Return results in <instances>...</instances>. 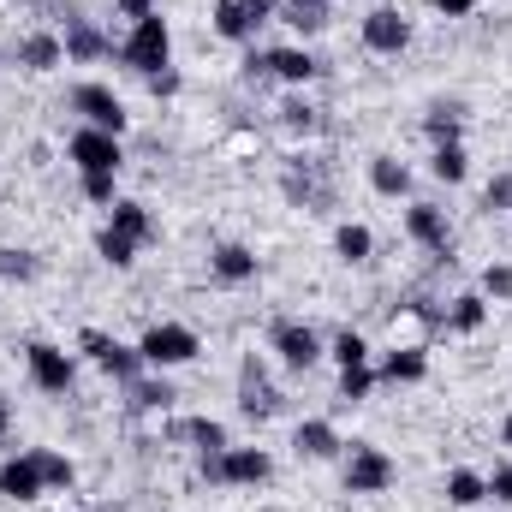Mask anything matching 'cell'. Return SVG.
Segmentation results:
<instances>
[{"mask_svg": "<svg viewBox=\"0 0 512 512\" xmlns=\"http://www.w3.org/2000/svg\"><path fill=\"white\" fill-rule=\"evenodd\" d=\"M167 60H173V30H167V18H161V12L137 18L131 36L120 42V66H131L137 78H155V72H167Z\"/></svg>", "mask_w": 512, "mask_h": 512, "instance_id": "cell-1", "label": "cell"}, {"mask_svg": "<svg viewBox=\"0 0 512 512\" xmlns=\"http://www.w3.org/2000/svg\"><path fill=\"white\" fill-rule=\"evenodd\" d=\"M137 352H143L149 370H179V364H191V358L203 352V340H197L185 322H155V328L137 340Z\"/></svg>", "mask_w": 512, "mask_h": 512, "instance_id": "cell-2", "label": "cell"}, {"mask_svg": "<svg viewBox=\"0 0 512 512\" xmlns=\"http://www.w3.org/2000/svg\"><path fill=\"white\" fill-rule=\"evenodd\" d=\"M24 364H30V382L42 387V393H72V382H78L72 352L54 346V340H30V346H24Z\"/></svg>", "mask_w": 512, "mask_h": 512, "instance_id": "cell-3", "label": "cell"}, {"mask_svg": "<svg viewBox=\"0 0 512 512\" xmlns=\"http://www.w3.org/2000/svg\"><path fill=\"white\" fill-rule=\"evenodd\" d=\"M393 477H399V465L387 459L382 447L352 441V459H346V489H352V495H387Z\"/></svg>", "mask_w": 512, "mask_h": 512, "instance_id": "cell-4", "label": "cell"}, {"mask_svg": "<svg viewBox=\"0 0 512 512\" xmlns=\"http://www.w3.org/2000/svg\"><path fill=\"white\" fill-rule=\"evenodd\" d=\"M66 155H72V167L78 173H120L126 167V149H120V137L114 131H72V143H66Z\"/></svg>", "mask_w": 512, "mask_h": 512, "instance_id": "cell-5", "label": "cell"}, {"mask_svg": "<svg viewBox=\"0 0 512 512\" xmlns=\"http://www.w3.org/2000/svg\"><path fill=\"white\" fill-rule=\"evenodd\" d=\"M78 346H84V352H90V358H96V364L114 376V382H126V387L137 382L143 370H149L137 346H120V340H114V334H102V328H84V334H78Z\"/></svg>", "mask_w": 512, "mask_h": 512, "instance_id": "cell-6", "label": "cell"}, {"mask_svg": "<svg viewBox=\"0 0 512 512\" xmlns=\"http://www.w3.org/2000/svg\"><path fill=\"white\" fill-rule=\"evenodd\" d=\"M72 114H84V126L96 131H126V102L108 90V84H72Z\"/></svg>", "mask_w": 512, "mask_h": 512, "instance_id": "cell-7", "label": "cell"}, {"mask_svg": "<svg viewBox=\"0 0 512 512\" xmlns=\"http://www.w3.org/2000/svg\"><path fill=\"white\" fill-rule=\"evenodd\" d=\"M245 66H251V78H280V84H292V90H298V84H310V78L322 72L304 48H268V54H251Z\"/></svg>", "mask_w": 512, "mask_h": 512, "instance_id": "cell-8", "label": "cell"}, {"mask_svg": "<svg viewBox=\"0 0 512 512\" xmlns=\"http://www.w3.org/2000/svg\"><path fill=\"white\" fill-rule=\"evenodd\" d=\"M274 352H280V364L286 370H310L316 358H322V334L310 328V322H274Z\"/></svg>", "mask_w": 512, "mask_h": 512, "instance_id": "cell-9", "label": "cell"}, {"mask_svg": "<svg viewBox=\"0 0 512 512\" xmlns=\"http://www.w3.org/2000/svg\"><path fill=\"white\" fill-rule=\"evenodd\" d=\"M364 48H370V54H399V48H411V18L393 12V6H376V12L364 18Z\"/></svg>", "mask_w": 512, "mask_h": 512, "instance_id": "cell-10", "label": "cell"}, {"mask_svg": "<svg viewBox=\"0 0 512 512\" xmlns=\"http://www.w3.org/2000/svg\"><path fill=\"white\" fill-rule=\"evenodd\" d=\"M405 233H411L423 251H435V256H447V245H453L447 209H435V203H411V209H405Z\"/></svg>", "mask_w": 512, "mask_h": 512, "instance_id": "cell-11", "label": "cell"}, {"mask_svg": "<svg viewBox=\"0 0 512 512\" xmlns=\"http://www.w3.org/2000/svg\"><path fill=\"white\" fill-rule=\"evenodd\" d=\"M268 471H274V459H268L262 447H227V453H221V483L256 489V483H268Z\"/></svg>", "mask_w": 512, "mask_h": 512, "instance_id": "cell-12", "label": "cell"}, {"mask_svg": "<svg viewBox=\"0 0 512 512\" xmlns=\"http://www.w3.org/2000/svg\"><path fill=\"white\" fill-rule=\"evenodd\" d=\"M60 48H66V60H78V66H96L102 54H114V42L90 24V18H66V36H60Z\"/></svg>", "mask_w": 512, "mask_h": 512, "instance_id": "cell-13", "label": "cell"}, {"mask_svg": "<svg viewBox=\"0 0 512 512\" xmlns=\"http://www.w3.org/2000/svg\"><path fill=\"white\" fill-rule=\"evenodd\" d=\"M239 411H245V417H274V411H280V393H274L268 376L256 370V358H245V370H239Z\"/></svg>", "mask_w": 512, "mask_h": 512, "instance_id": "cell-14", "label": "cell"}, {"mask_svg": "<svg viewBox=\"0 0 512 512\" xmlns=\"http://www.w3.org/2000/svg\"><path fill=\"white\" fill-rule=\"evenodd\" d=\"M292 447H298L304 459H334L346 441H340V429H334L328 417H304V423L292 429Z\"/></svg>", "mask_w": 512, "mask_h": 512, "instance_id": "cell-15", "label": "cell"}, {"mask_svg": "<svg viewBox=\"0 0 512 512\" xmlns=\"http://www.w3.org/2000/svg\"><path fill=\"white\" fill-rule=\"evenodd\" d=\"M42 489H48V483H42V471H36L30 453H18V459L0 465V495H6V501H36Z\"/></svg>", "mask_w": 512, "mask_h": 512, "instance_id": "cell-16", "label": "cell"}, {"mask_svg": "<svg viewBox=\"0 0 512 512\" xmlns=\"http://www.w3.org/2000/svg\"><path fill=\"white\" fill-rule=\"evenodd\" d=\"M108 227H114V233H126L137 251H143V245L155 239V215H149L143 203H131V197H120V203L108 209Z\"/></svg>", "mask_w": 512, "mask_h": 512, "instance_id": "cell-17", "label": "cell"}, {"mask_svg": "<svg viewBox=\"0 0 512 512\" xmlns=\"http://www.w3.org/2000/svg\"><path fill=\"white\" fill-rule=\"evenodd\" d=\"M209 268H215V280L245 286V280H256V251H251V245H215Z\"/></svg>", "mask_w": 512, "mask_h": 512, "instance_id": "cell-18", "label": "cell"}, {"mask_svg": "<svg viewBox=\"0 0 512 512\" xmlns=\"http://www.w3.org/2000/svg\"><path fill=\"white\" fill-rule=\"evenodd\" d=\"M328 18H334V0H280V24H292L298 36L328 30Z\"/></svg>", "mask_w": 512, "mask_h": 512, "instance_id": "cell-19", "label": "cell"}, {"mask_svg": "<svg viewBox=\"0 0 512 512\" xmlns=\"http://www.w3.org/2000/svg\"><path fill=\"white\" fill-rule=\"evenodd\" d=\"M60 60H66V48H60V36H48V30H36V36L18 42V66H24V72H54Z\"/></svg>", "mask_w": 512, "mask_h": 512, "instance_id": "cell-20", "label": "cell"}, {"mask_svg": "<svg viewBox=\"0 0 512 512\" xmlns=\"http://www.w3.org/2000/svg\"><path fill=\"white\" fill-rule=\"evenodd\" d=\"M429 376V358H423V346H393L382 358V382H423Z\"/></svg>", "mask_w": 512, "mask_h": 512, "instance_id": "cell-21", "label": "cell"}, {"mask_svg": "<svg viewBox=\"0 0 512 512\" xmlns=\"http://www.w3.org/2000/svg\"><path fill=\"white\" fill-rule=\"evenodd\" d=\"M370 185H376L382 197H405V191H411V167H405L399 155H376V161H370Z\"/></svg>", "mask_w": 512, "mask_h": 512, "instance_id": "cell-22", "label": "cell"}, {"mask_svg": "<svg viewBox=\"0 0 512 512\" xmlns=\"http://www.w3.org/2000/svg\"><path fill=\"white\" fill-rule=\"evenodd\" d=\"M429 173H435L441 185H465L471 161H465V149H459V143H435V155H429Z\"/></svg>", "mask_w": 512, "mask_h": 512, "instance_id": "cell-23", "label": "cell"}, {"mask_svg": "<svg viewBox=\"0 0 512 512\" xmlns=\"http://www.w3.org/2000/svg\"><path fill=\"white\" fill-rule=\"evenodd\" d=\"M483 316H489V298H483V292H459V298H453V310H447V328L477 334V328H483Z\"/></svg>", "mask_w": 512, "mask_h": 512, "instance_id": "cell-24", "label": "cell"}, {"mask_svg": "<svg viewBox=\"0 0 512 512\" xmlns=\"http://www.w3.org/2000/svg\"><path fill=\"white\" fill-rule=\"evenodd\" d=\"M215 36H227V42H251L256 36V24L245 18L239 0H215Z\"/></svg>", "mask_w": 512, "mask_h": 512, "instance_id": "cell-25", "label": "cell"}, {"mask_svg": "<svg viewBox=\"0 0 512 512\" xmlns=\"http://www.w3.org/2000/svg\"><path fill=\"white\" fill-rule=\"evenodd\" d=\"M30 459H36V471H42V483H48V489H72V483H78V465H72L66 453H48V447H36Z\"/></svg>", "mask_w": 512, "mask_h": 512, "instance_id": "cell-26", "label": "cell"}, {"mask_svg": "<svg viewBox=\"0 0 512 512\" xmlns=\"http://www.w3.org/2000/svg\"><path fill=\"white\" fill-rule=\"evenodd\" d=\"M334 251L346 256V262H370V251H376V233H370V227H358V221H346V227L334 233Z\"/></svg>", "mask_w": 512, "mask_h": 512, "instance_id": "cell-27", "label": "cell"}, {"mask_svg": "<svg viewBox=\"0 0 512 512\" xmlns=\"http://www.w3.org/2000/svg\"><path fill=\"white\" fill-rule=\"evenodd\" d=\"M447 501H453V507H477V501H489V477H477V471H453V477H447Z\"/></svg>", "mask_w": 512, "mask_h": 512, "instance_id": "cell-28", "label": "cell"}, {"mask_svg": "<svg viewBox=\"0 0 512 512\" xmlns=\"http://www.w3.org/2000/svg\"><path fill=\"white\" fill-rule=\"evenodd\" d=\"M328 358H334L340 370H352V364H370V340H364V334H352V328H340V334H334V352H328Z\"/></svg>", "mask_w": 512, "mask_h": 512, "instance_id": "cell-29", "label": "cell"}, {"mask_svg": "<svg viewBox=\"0 0 512 512\" xmlns=\"http://www.w3.org/2000/svg\"><path fill=\"white\" fill-rule=\"evenodd\" d=\"M179 435H191L203 453H227V429L215 417H191V423H179Z\"/></svg>", "mask_w": 512, "mask_h": 512, "instance_id": "cell-30", "label": "cell"}, {"mask_svg": "<svg viewBox=\"0 0 512 512\" xmlns=\"http://www.w3.org/2000/svg\"><path fill=\"white\" fill-rule=\"evenodd\" d=\"M423 126H429V137H435V143H459V131H465V120H459V108H447V102H435Z\"/></svg>", "mask_w": 512, "mask_h": 512, "instance_id": "cell-31", "label": "cell"}, {"mask_svg": "<svg viewBox=\"0 0 512 512\" xmlns=\"http://www.w3.org/2000/svg\"><path fill=\"white\" fill-rule=\"evenodd\" d=\"M167 405H173V387L167 382H143V376L131 382V411H167Z\"/></svg>", "mask_w": 512, "mask_h": 512, "instance_id": "cell-32", "label": "cell"}, {"mask_svg": "<svg viewBox=\"0 0 512 512\" xmlns=\"http://www.w3.org/2000/svg\"><path fill=\"white\" fill-rule=\"evenodd\" d=\"M96 251H102V262H114V268H131V262H137V245H131L126 233H114V227H102Z\"/></svg>", "mask_w": 512, "mask_h": 512, "instance_id": "cell-33", "label": "cell"}, {"mask_svg": "<svg viewBox=\"0 0 512 512\" xmlns=\"http://www.w3.org/2000/svg\"><path fill=\"white\" fill-rule=\"evenodd\" d=\"M370 387H376V370L370 364H352V370H340V399H370Z\"/></svg>", "mask_w": 512, "mask_h": 512, "instance_id": "cell-34", "label": "cell"}, {"mask_svg": "<svg viewBox=\"0 0 512 512\" xmlns=\"http://www.w3.org/2000/svg\"><path fill=\"white\" fill-rule=\"evenodd\" d=\"M280 126L286 131H316V108H310L304 96H286V102H280Z\"/></svg>", "mask_w": 512, "mask_h": 512, "instance_id": "cell-35", "label": "cell"}, {"mask_svg": "<svg viewBox=\"0 0 512 512\" xmlns=\"http://www.w3.org/2000/svg\"><path fill=\"white\" fill-rule=\"evenodd\" d=\"M0 274H6V280H36L42 262H36L30 251H0Z\"/></svg>", "mask_w": 512, "mask_h": 512, "instance_id": "cell-36", "label": "cell"}, {"mask_svg": "<svg viewBox=\"0 0 512 512\" xmlns=\"http://www.w3.org/2000/svg\"><path fill=\"white\" fill-rule=\"evenodd\" d=\"M78 185H84V197L90 203H102V209H114L120 197H114V173H78Z\"/></svg>", "mask_w": 512, "mask_h": 512, "instance_id": "cell-37", "label": "cell"}, {"mask_svg": "<svg viewBox=\"0 0 512 512\" xmlns=\"http://www.w3.org/2000/svg\"><path fill=\"white\" fill-rule=\"evenodd\" d=\"M483 209H489V215H507V209H512V173H495V179H489Z\"/></svg>", "mask_w": 512, "mask_h": 512, "instance_id": "cell-38", "label": "cell"}, {"mask_svg": "<svg viewBox=\"0 0 512 512\" xmlns=\"http://www.w3.org/2000/svg\"><path fill=\"white\" fill-rule=\"evenodd\" d=\"M483 298H512V268L507 262H489V268H483Z\"/></svg>", "mask_w": 512, "mask_h": 512, "instance_id": "cell-39", "label": "cell"}, {"mask_svg": "<svg viewBox=\"0 0 512 512\" xmlns=\"http://www.w3.org/2000/svg\"><path fill=\"white\" fill-rule=\"evenodd\" d=\"M489 495H495L501 507H512V465H495V477H489Z\"/></svg>", "mask_w": 512, "mask_h": 512, "instance_id": "cell-40", "label": "cell"}, {"mask_svg": "<svg viewBox=\"0 0 512 512\" xmlns=\"http://www.w3.org/2000/svg\"><path fill=\"white\" fill-rule=\"evenodd\" d=\"M245 6V18L251 24H268V18H280V0H239Z\"/></svg>", "mask_w": 512, "mask_h": 512, "instance_id": "cell-41", "label": "cell"}, {"mask_svg": "<svg viewBox=\"0 0 512 512\" xmlns=\"http://www.w3.org/2000/svg\"><path fill=\"white\" fill-rule=\"evenodd\" d=\"M429 6H435L441 18H471V12H477V0H429Z\"/></svg>", "mask_w": 512, "mask_h": 512, "instance_id": "cell-42", "label": "cell"}, {"mask_svg": "<svg viewBox=\"0 0 512 512\" xmlns=\"http://www.w3.org/2000/svg\"><path fill=\"white\" fill-rule=\"evenodd\" d=\"M114 6H120V12H126L131 24H137V18H149V12H155V0H114Z\"/></svg>", "mask_w": 512, "mask_h": 512, "instance_id": "cell-43", "label": "cell"}, {"mask_svg": "<svg viewBox=\"0 0 512 512\" xmlns=\"http://www.w3.org/2000/svg\"><path fill=\"white\" fill-rule=\"evenodd\" d=\"M149 90H155V96H173V90H179V72H155Z\"/></svg>", "mask_w": 512, "mask_h": 512, "instance_id": "cell-44", "label": "cell"}, {"mask_svg": "<svg viewBox=\"0 0 512 512\" xmlns=\"http://www.w3.org/2000/svg\"><path fill=\"white\" fill-rule=\"evenodd\" d=\"M6 429H12V399L0 393V441H6Z\"/></svg>", "mask_w": 512, "mask_h": 512, "instance_id": "cell-45", "label": "cell"}, {"mask_svg": "<svg viewBox=\"0 0 512 512\" xmlns=\"http://www.w3.org/2000/svg\"><path fill=\"white\" fill-rule=\"evenodd\" d=\"M501 441H507V447H512V417H507V423H501Z\"/></svg>", "mask_w": 512, "mask_h": 512, "instance_id": "cell-46", "label": "cell"}, {"mask_svg": "<svg viewBox=\"0 0 512 512\" xmlns=\"http://www.w3.org/2000/svg\"><path fill=\"white\" fill-rule=\"evenodd\" d=\"M36 512H48V507H36Z\"/></svg>", "mask_w": 512, "mask_h": 512, "instance_id": "cell-47", "label": "cell"}]
</instances>
